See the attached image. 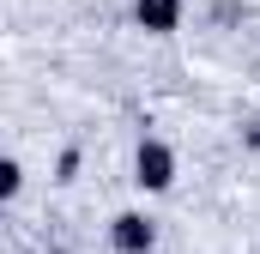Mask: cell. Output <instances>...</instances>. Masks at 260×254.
<instances>
[{
	"label": "cell",
	"instance_id": "obj_1",
	"mask_svg": "<svg viewBox=\"0 0 260 254\" xmlns=\"http://www.w3.org/2000/svg\"><path fill=\"white\" fill-rule=\"evenodd\" d=\"M170 182H176V151L164 139H139V151H133V188L139 194H164Z\"/></svg>",
	"mask_w": 260,
	"mask_h": 254
},
{
	"label": "cell",
	"instance_id": "obj_2",
	"mask_svg": "<svg viewBox=\"0 0 260 254\" xmlns=\"http://www.w3.org/2000/svg\"><path fill=\"white\" fill-rule=\"evenodd\" d=\"M109 248H115V254H151V248H157V224H151L145 212H115Z\"/></svg>",
	"mask_w": 260,
	"mask_h": 254
},
{
	"label": "cell",
	"instance_id": "obj_3",
	"mask_svg": "<svg viewBox=\"0 0 260 254\" xmlns=\"http://www.w3.org/2000/svg\"><path fill=\"white\" fill-rule=\"evenodd\" d=\"M182 0H133V24L145 30V37H170V30H182Z\"/></svg>",
	"mask_w": 260,
	"mask_h": 254
},
{
	"label": "cell",
	"instance_id": "obj_4",
	"mask_svg": "<svg viewBox=\"0 0 260 254\" xmlns=\"http://www.w3.org/2000/svg\"><path fill=\"white\" fill-rule=\"evenodd\" d=\"M18 188H24V164L6 157V164H0V200H18Z\"/></svg>",
	"mask_w": 260,
	"mask_h": 254
},
{
	"label": "cell",
	"instance_id": "obj_5",
	"mask_svg": "<svg viewBox=\"0 0 260 254\" xmlns=\"http://www.w3.org/2000/svg\"><path fill=\"white\" fill-rule=\"evenodd\" d=\"M73 176H79V145H67L61 164H55V182H73Z\"/></svg>",
	"mask_w": 260,
	"mask_h": 254
},
{
	"label": "cell",
	"instance_id": "obj_6",
	"mask_svg": "<svg viewBox=\"0 0 260 254\" xmlns=\"http://www.w3.org/2000/svg\"><path fill=\"white\" fill-rule=\"evenodd\" d=\"M242 139H248V145H254V151H260V121H254V127H248V133H242Z\"/></svg>",
	"mask_w": 260,
	"mask_h": 254
}]
</instances>
